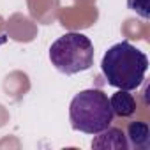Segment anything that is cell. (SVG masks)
I'll use <instances>...</instances> for the list:
<instances>
[{
	"mask_svg": "<svg viewBox=\"0 0 150 150\" xmlns=\"http://www.w3.org/2000/svg\"><path fill=\"white\" fill-rule=\"evenodd\" d=\"M101 71L108 85L118 90H136L143 83L148 71V57L134 44L122 41L104 53Z\"/></svg>",
	"mask_w": 150,
	"mask_h": 150,
	"instance_id": "1",
	"label": "cell"
},
{
	"mask_svg": "<svg viewBox=\"0 0 150 150\" xmlns=\"http://www.w3.org/2000/svg\"><path fill=\"white\" fill-rule=\"evenodd\" d=\"M96 138L92 139V148H101V150H127L129 141L127 136L122 129L118 127H106L104 131L94 134Z\"/></svg>",
	"mask_w": 150,
	"mask_h": 150,
	"instance_id": "4",
	"label": "cell"
},
{
	"mask_svg": "<svg viewBox=\"0 0 150 150\" xmlns=\"http://www.w3.org/2000/svg\"><path fill=\"white\" fill-rule=\"evenodd\" d=\"M127 141L132 148H148L150 146V129L146 122H131L127 127Z\"/></svg>",
	"mask_w": 150,
	"mask_h": 150,
	"instance_id": "6",
	"label": "cell"
},
{
	"mask_svg": "<svg viewBox=\"0 0 150 150\" xmlns=\"http://www.w3.org/2000/svg\"><path fill=\"white\" fill-rule=\"evenodd\" d=\"M113 111L110 99L101 88H87L72 97L69 104V120L74 131L97 134L111 125Z\"/></svg>",
	"mask_w": 150,
	"mask_h": 150,
	"instance_id": "2",
	"label": "cell"
},
{
	"mask_svg": "<svg viewBox=\"0 0 150 150\" xmlns=\"http://www.w3.org/2000/svg\"><path fill=\"white\" fill-rule=\"evenodd\" d=\"M110 108H111L113 115H117L120 118H129L138 110L136 97L131 94V90H118L110 97Z\"/></svg>",
	"mask_w": 150,
	"mask_h": 150,
	"instance_id": "5",
	"label": "cell"
},
{
	"mask_svg": "<svg viewBox=\"0 0 150 150\" xmlns=\"http://www.w3.org/2000/svg\"><path fill=\"white\" fill-rule=\"evenodd\" d=\"M51 65L67 76L88 71L94 65V44L80 32H65L50 48Z\"/></svg>",
	"mask_w": 150,
	"mask_h": 150,
	"instance_id": "3",
	"label": "cell"
},
{
	"mask_svg": "<svg viewBox=\"0 0 150 150\" xmlns=\"http://www.w3.org/2000/svg\"><path fill=\"white\" fill-rule=\"evenodd\" d=\"M127 7L143 20L150 18V0H127Z\"/></svg>",
	"mask_w": 150,
	"mask_h": 150,
	"instance_id": "7",
	"label": "cell"
}]
</instances>
